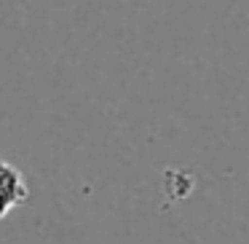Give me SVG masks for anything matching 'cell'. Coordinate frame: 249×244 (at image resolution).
Returning <instances> with one entry per match:
<instances>
[]
</instances>
